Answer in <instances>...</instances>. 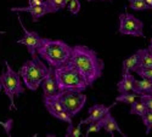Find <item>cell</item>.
<instances>
[{
    "mask_svg": "<svg viewBox=\"0 0 152 137\" xmlns=\"http://www.w3.org/2000/svg\"><path fill=\"white\" fill-rule=\"evenodd\" d=\"M12 12H29L31 16H32V21L37 22L40 17L45 16L46 14H50V10L48 7V5L44 3L42 5H37V6H27V7H11Z\"/></svg>",
    "mask_w": 152,
    "mask_h": 137,
    "instance_id": "13",
    "label": "cell"
},
{
    "mask_svg": "<svg viewBox=\"0 0 152 137\" xmlns=\"http://www.w3.org/2000/svg\"><path fill=\"white\" fill-rule=\"evenodd\" d=\"M142 52H144V49H140V50H137L136 52H134L133 55H130L129 57H126L123 61L122 74H128V73H132V72H136V69L140 67Z\"/></svg>",
    "mask_w": 152,
    "mask_h": 137,
    "instance_id": "12",
    "label": "cell"
},
{
    "mask_svg": "<svg viewBox=\"0 0 152 137\" xmlns=\"http://www.w3.org/2000/svg\"><path fill=\"white\" fill-rule=\"evenodd\" d=\"M101 129H102V125H101V121L100 120L88 124V128H86V131H85V136H89L93 132H100Z\"/></svg>",
    "mask_w": 152,
    "mask_h": 137,
    "instance_id": "25",
    "label": "cell"
},
{
    "mask_svg": "<svg viewBox=\"0 0 152 137\" xmlns=\"http://www.w3.org/2000/svg\"><path fill=\"white\" fill-rule=\"evenodd\" d=\"M133 92L137 95H142V94H152V79H135L134 86H133Z\"/></svg>",
    "mask_w": 152,
    "mask_h": 137,
    "instance_id": "15",
    "label": "cell"
},
{
    "mask_svg": "<svg viewBox=\"0 0 152 137\" xmlns=\"http://www.w3.org/2000/svg\"><path fill=\"white\" fill-rule=\"evenodd\" d=\"M68 63L79 72L89 88L102 77L105 68L104 61L99 57L95 50L85 45H75L72 47Z\"/></svg>",
    "mask_w": 152,
    "mask_h": 137,
    "instance_id": "1",
    "label": "cell"
},
{
    "mask_svg": "<svg viewBox=\"0 0 152 137\" xmlns=\"http://www.w3.org/2000/svg\"><path fill=\"white\" fill-rule=\"evenodd\" d=\"M88 1H95V0H88Z\"/></svg>",
    "mask_w": 152,
    "mask_h": 137,
    "instance_id": "34",
    "label": "cell"
},
{
    "mask_svg": "<svg viewBox=\"0 0 152 137\" xmlns=\"http://www.w3.org/2000/svg\"><path fill=\"white\" fill-rule=\"evenodd\" d=\"M119 33L123 35L140 36L145 38L144 22L129 12H123L119 15Z\"/></svg>",
    "mask_w": 152,
    "mask_h": 137,
    "instance_id": "7",
    "label": "cell"
},
{
    "mask_svg": "<svg viewBox=\"0 0 152 137\" xmlns=\"http://www.w3.org/2000/svg\"><path fill=\"white\" fill-rule=\"evenodd\" d=\"M43 102H44V106H45L46 110L53 117H55L56 119H58L63 123H67V124L72 123V115L68 113L67 110L63 109V107L56 101V99H54L51 97L50 98H43Z\"/></svg>",
    "mask_w": 152,
    "mask_h": 137,
    "instance_id": "9",
    "label": "cell"
},
{
    "mask_svg": "<svg viewBox=\"0 0 152 137\" xmlns=\"http://www.w3.org/2000/svg\"><path fill=\"white\" fill-rule=\"evenodd\" d=\"M135 78L130 73L128 74H122V79L117 84V90L119 94H125V92H132L133 86H134Z\"/></svg>",
    "mask_w": 152,
    "mask_h": 137,
    "instance_id": "16",
    "label": "cell"
},
{
    "mask_svg": "<svg viewBox=\"0 0 152 137\" xmlns=\"http://www.w3.org/2000/svg\"><path fill=\"white\" fill-rule=\"evenodd\" d=\"M69 1H71V0H66V4H68Z\"/></svg>",
    "mask_w": 152,
    "mask_h": 137,
    "instance_id": "33",
    "label": "cell"
},
{
    "mask_svg": "<svg viewBox=\"0 0 152 137\" xmlns=\"http://www.w3.org/2000/svg\"><path fill=\"white\" fill-rule=\"evenodd\" d=\"M54 72L60 91L84 92L89 88L79 72L69 63L58 68H54Z\"/></svg>",
    "mask_w": 152,
    "mask_h": 137,
    "instance_id": "4",
    "label": "cell"
},
{
    "mask_svg": "<svg viewBox=\"0 0 152 137\" xmlns=\"http://www.w3.org/2000/svg\"><path fill=\"white\" fill-rule=\"evenodd\" d=\"M116 103H117L116 101L113 102L111 106H105V104L95 103L93 107L89 108V110H88V118L80 120L78 125L82 126V125H84V124H86V125H88V124H90V123L101 120V119H102L106 115V113H108V112L116 106Z\"/></svg>",
    "mask_w": 152,
    "mask_h": 137,
    "instance_id": "10",
    "label": "cell"
},
{
    "mask_svg": "<svg viewBox=\"0 0 152 137\" xmlns=\"http://www.w3.org/2000/svg\"><path fill=\"white\" fill-rule=\"evenodd\" d=\"M1 90H3V85H1V83H0V92H1Z\"/></svg>",
    "mask_w": 152,
    "mask_h": 137,
    "instance_id": "32",
    "label": "cell"
},
{
    "mask_svg": "<svg viewBox=\"0 0 152 137\" xmlns=\"http://www.w3.org/2000/svg\"><path fill=\"white\" fill-rule=\"evenodd\" d=\"M42 89H43V98H49L55 96L60 90L56 83L55 78V72L53 67H49V70L42 83Z\"/></svg>",
    "mask_w": 152,
    "mask_h": 137,
    "instance_id": "11",
    "label": "cell"
},
{
    "mask_svg": "<svg viewBox=\"0 0 152 137\" xmlns=\"http://www.w3.org/2000/svg\"><path fill=\"white\" fill-rule=\"evenodd\" d=\"M147 49H148V51H150V52H152V39L150 40V45H148Z\"/></svg>",
    "mask_w": 152,
    "mask_h": 137,
    "instance_id": "31",
    "label": "cell"
},
{
    "mask_svg": "<svg viewBox=\"0 0 152 137\" xmlns=\"http://www.w3.org/2000/svg\"><path fill=\"white\" fill-rule=\"evenodd\" d=\"M139 99L147 107L148 110H152V94H142L139 95Z\"/></svg>",
    "mask_w": 152,
    "mask_h": 137,
    "instance_id": "27",
    "label": "cell"
},
{
    "mask_svg": "<svg viewBox=\"0 0 152 137\" xmlns=\"http://www.w3.org/2000/svg\"><path fill=\"white\" fill-rule=\"evenodd\" d=\"M45 4L48 5L50 14H55V12L65 9L67 6L66 0H45Z\"/></svg>",
    "mask_w": 152,
    "mask_h": 137,
    "instance_id": "19",
    "label": "cell"
},
{
    "mask_svg": "<svg viewBox=\"0 0 152 137\" xmlns=\"http://www.w3.org/2000/svg\"><path fill=\"white\" fill-rule=\"evenodd\" d=\"M50 98V97H49ZM51 98L63 107L72 117H75L86 103V96L83 92H74V91H58Z\"/></svg>",
    "mask_w": 152,
    "mask_h": 137,
    "instance_id": "6",
    "label": "cell"
},
{
    "mask_svg": "<svg viewBox=\"0 0 152 137\" xmlns=\"http://www.w3.org/2000/svg\"><path fill=\"white\" fill-rule=\"evenodd\" d=\"M139 99V95L135 94V92H125V94H119L117 97H116V102H121V103H124V104H133L135 101Z\"/></svg>",
    "mask_w": 152,
    "mask_h": 137,
    "instance_id": "17",
    "label": "cell"
},
{
    "mask_svg": "<svg viewBox=\"0 0 152 137\" xmlns=\"http://www.w3.org/2000/svg\"><path fill=\"white\" fill-rule=\"evenodd\" d=\"M144 125L146 126V135H148L152 130V110H147V113L141 117Z\"/></svg>",
    "mask_w": 152,
    "mask_h": 137,
    "instance_id": "23",
    "label": "cell"
},
{
    "mask_svg": "<svg viewBox=\"0 0 152 137\" xmlns=\"http://www.w3.org/2000/svg\"><path fill=\"white\" fill-rule=\"evenodd\" d=\"M146 4L150 6V10H152V0H145Z\"/></svg>",
    "mask_w": 152,
    "mask_h": 137,
    "instance_id": "30",
    "label": "cell"
},
{
    "mask_svg": "<svg viewBox=\"0 0 152 137\" xmlns=\"http://www.w3.org/2000/svg\"><path fill=\"white\" fill-rule=\"evenodd\" d=\"M129 5H130V9L135 10V11L150 10V6L146 4L145 0H129Z\"/></svg>",
    "mask_w": 152,
    "mask_h": 137,
    "instance_id": "20",
    "label": "cell"
},
{
    "mask_svg": "<svg viewBox=\"0 0 152 137\" xmlns=\"http://www.w3.org/2000/svg\"><path fill=\"white\" fill-rule=\"evenodd\" d=\"M66 7L72 15H78L80 11V1L79 0H71Z\"/></svg>",
    "mask_w": 152,
    "mask_h": 137,
    "instance_id": "24",
    "label": "cell"
},
{
    "mask_svg": "<svg viewBox=\"0 0 152 137\" xmlns=\"http://www.w3.org/2000/svg\"><path fill=\"white\" fill-rule=\"evenodd\" d=\"M45 3V0H28V6H37Z\"/></svg>",
    "mask_w": 152,
    "mask_h": 137,
    "instance_id": "29",
    "label": "cell"
},
{
    "mask_svg": "<svg viewBox=\"0 0 152 137\" xmlns=\"http://www.w3.org/2000/svg\"><path fill=\"white\" fill-rule=\"evenodd\" d=\"M140 78H146V79H152V68H144L139 67L135 72Z\"/></svg>",
    "mask_w": 152,
    "mask_h": 137,
    "instance_id": "26",
    "label": "cell"
},
{
    "mask_svg": "<svg viewBox=\"0 0 152 137\" xmlns=\"http://www.w3.org/2000/svg\"><path fill=\"white\" fill-rule=\"evenodd\" d=\"M37 55L44 59L49 67L58 68L67 65L72 55V47L62 40L42 38Z\"/></svg>",
    "mask_w": 152,
    "mask_h": 137,
    "instance_id": "2",
    "label": "cell"
},
{
    "mask_svg": "<svg viewBox=\"0 0 152 137\" xmlns=\"http://www.w3.org/2000/svg\"><path fill=\"white\" fill-rule=\"evenodd\" d=\"M82 136V130H80V126H74L73 123L68 124L67 126V130H66V137H79Z\"/></svg>",
    "mask_w": 152,
    "mask_h": 137,
    "instance_id": "22",
    "label": "cell"
},
{
    "mask_svg": "<svg viewBox=\"0 0 152 137\" xmlns=\"http://www.w3.org/2000/svg\"><path fill=\"white\" fill-rule=\"evenodd\" d=\"M48 70L49 68L43 62V59L38 55H35L32 56L31 59L24 62L22 67L18 69V73L26 88L31 91H37L42 85Z\"/></svg>",
    "mask_w": 152,
    "mask_h": 137,
    "instance_id": "3",
    "label": "cell"
},
{
    "mask_svg": "<svg viewBox=\"0 0 152 137\" xmlns=\"http://www.w3.org/2000/svg\"><path fill=\"white\" fill-rule=\"evenodd\" d=\"M6 70L0 74V83L3 85V90L5 95L10 99V109L16 110V104H15V98L24 94V89L22 86L21 81V75L18 72H15L11 68L7 61H4Z\"/></svg>",
    "mask_w": 152,
    "mask_h": 137,
    "instance_id": "5",
    "label": "cell"
},
{
    "mask_svg": "<svg viewBox=\"0 0 152 137\" xmlns=\"http://www.w3.org/2000/svg\"><path fill=\"white\" fill-rule=\"evenodd\" d=\"M100 121H101V125H102V129H104L107 133H110L111 137L115 136V132H119V133H121L122 136H124V137L126 136L125 132H123L122 129L119 128L117 120L112 117L111 110L108 112V113H106V115H105L102 119H101Z\"/></svg>",
    "mask_w": 152,
    "mask_h": 137,
    "instance_id": "14",
    "label": "cell"
},
{
    "mask_svg": "<svg viewBox=\"0 0 152 137\" xmlns=\"http://www.w3.org/2000/svg\"><path fill=\"white\" fill-rule=\"evenodd\" d=\"M18 22L21 24V27L23 29V36L21 39L17 40V44H21V45H24L28 50V54L31 56H35L37 55V50H38V46L40 44V40H42V36L38 34L37 32H31L28 30L26 27H24V24L21 20V17L18 16Z\"/></svg>",
    "mask_w": 152,
    "mask_h": 137,
    "instance_id": "8",
    "label": "cell"
},
{
    "mask_svg": "<svg viewBox=\"0 0 152 137\" xmlns=\"http://www.w3.org/2000/svg\"><path fill=\"white\" fill-rule=\"evenodd\" d=\"M147 107L140 101V99H137V101H135L133 104H130V110L129 113L133 114V115H139V117H142L147 113Z\"/></svg>",
    "mask_w": 152,
    "mask_h": 137,
    "instance_id": "18",
    "label": "cell"
},
{
    "mask_svg": "<svg viewBox=\"0 0 152 137\" xmlns=\"http://www.w3.org/2000/svg\"><path fill=\"white\" fill-rule=\"evenodd\" d=\"M0 125H3V129H4V131L7 136H11V130H12V125H14V120L7 119L6 121H0Z\"/></svg>",
    "mask_w": 152,
    "mask_h": 137,
    "instance_id": "28",
    "label": "cell"
},
{
    "mask_svg": "<svg viewBox=\"0 0 152 137\" xmlns=\"http://www.w3.org/2000/svg\"><path fill=\"white\" fill-rule=\"evenodd\" d=\"M140 67L144 68H152V52L148 51V49H144Z\"/></svg>",
    "mask_w": 152,
    "mask_h": 137,
    "instance_id": "21",
    "label": "cell"
}]
</instances>
